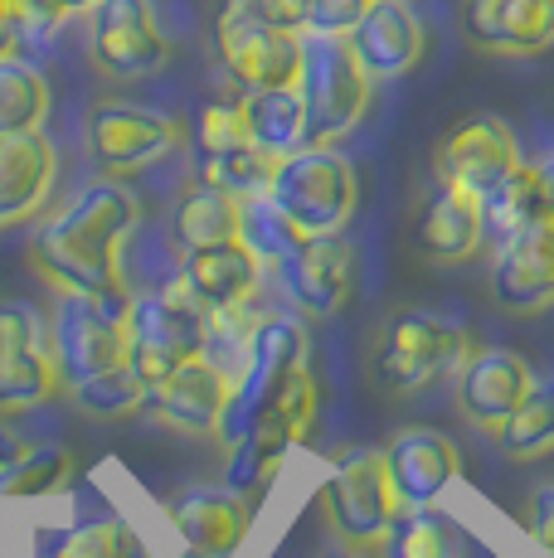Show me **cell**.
I'll list each match as a JSON object with an SVG mask.
<instances>
[{"label": "cell", "instance_id": "cell-12", "mask_svg": "<svg viewBox=\"0 0 554 558\" xmlns=\"http://www.w3.org/2000/svg\"><path fill=\"white\" fill-rule=\"evenodd\" d=\"M59 384L49 320L35 306L0 302V417L45 408Z\"/></svg>", "mask_w": 554, "mask_h": 558}, {"label": "cell", "instance_id": "cell-1", "mask_svg": "<svg viewBox=\"0 0 554 558\" xmlns=\"http://www.w3.org/2000/svg\"><path fill=\"white\" fill-rule=\"evenodd\" d=\"M142 229V199L122 180H93L73 195L55 219L39 223L29 239V263L55 292L98 296V302H132L127 277V243Z\"/></svg>", "mask_w": 554, "mask_h": 558}, {"label": "cell", "instance_id": "cell-13", "mask_svg": "<svg viewBox=\"0 0 554 558\" xmlns=\"http://www.w3.org/2000/svg\"><path fill=\"white\" fill-rule=\"evenodd\" d=\"M520 160L526 156H520L516 132H510L501 117L477 112V117H462L438 142V151H433V175H438V185L467 190V195L482 199Z\"/></svg>", "mask_w": 554, "mask_h": 558}, {"label": "cell", "instance_id": "cell-22", "mask_svg": "<svg viewBox=\"0 0 554 558\" xmlns=\"http://www.w3.org/2000/svg\"><path fill=\"white\" fill-rule=\"evenodd\" d=\"M59 180V151L45 132L0 136V229L35 219Z\"/></svg>", "mask_w": 554, "mask_h": 558}, {"label": "cell", "instance_id": "cell-26", "mask_svg": "<svg viewBox=\"0 0 554 558\" xmlns=\"http://www.w3.org/2000/svg\"><path fill=\"white\" fill-rule=\"evenodd\" d=\"M243 117H249V136L258 151H268L273 160L292 156L306 146V107L297 83L287 88H253L243 93Z\"/></svg>", "mask_w": 554, "mask_h": 558}, {"label": "cell", "instance_id": "cell-25", "mask_svg": "<svg viewBox=\"0 0 554 558\" xmlns=\"http://www.w3.org/2000/svg\"><path fill=\"white\" fill-rule=\"evenodd\" d=\"M239 239V199L219 185H195L176 199L170 209V243L180 253H195V248H215V243H229Z\"/></svg>", "mask_w": 554, "mask_h": 558}, {"label": "cell", "instance_id": "cell-41", "mask_svg": "<svg viewBox=\"0 0 554 558\" xmlns=\"http://www.w3.org/2000/svg\"><path fill=\"white\" fill-rule=\"evenodd\" d=\"M530 534L545 554H554V486L535 490V506H530Z\"/></svg>", "mask_w": 554, "mask_h": 558}, {"label": "cell", "instance_id": "cell-28", "mask_svg": "<svg viewBox=\"0 0 554 558\" xmlns=\"http://www.w3.org/2000/svg\"><path fill=\"white\" fill-rule=\"evenodd\" d=\"M55 93H49L45 69L25 59V53H5L0 59V136L20 132H45Z\"/></svg>", "mask_w": 554, "mask_h": 558}, {"label": "cell", "instance_id": "cell-10", "mask_svg": "<svg viewBox=\"0 0 554 558\" xmlns=\"http://www.w3.org/2000/svg\"><path fill=\"white\" fill-rule=\"evenodd\" d=\"M180 146V122L146 102H98L83 122V151L108 175H136Z\"/></svg>", "mask_w": 554, "mask_h": 558}, {"label": "cell", "instance_id": "cell-45", "mask_svg": "<svg viewBox=\"0 0 554 558\" xmlns=\"http://www.w3.org/2000/svg\"><path fill=\"white\" fill-rule=\"evenodd\" d=\"M545 558H554V554H545Z\"/></svg>", "mask_w": 554, "mask_h": 558}, {"label": "cell", "instance_id": "cell-6", "mask_svg": "<svg viewBox=\"0 0 554 558\" xmlns=\"http://www.w3.org/2000/svg\"><path fill=\"white\" fill-rule=\"evenodd\" d=\"M297 364H306V326L287 311L277 316H263L258 330L249 340V355H243V369L233 374V389H229V403H224V417H219V442H239L253 423L277 403L282 384L292 379Z\"/></svg>", "mask_w": 554, "mask_h": 558}, {"label": "cell", "instance_id": "cell-5", "mask_svg": "<svg viewBox=\"0 0 554 558\" xmlns=\"http://www.w3.org/2000/svg\"><path fill=\"white\" fill-rule=\"evenodd\" d=\"M322 510L346 549H356V554L385 549L394 520H399V510H404L399 490H394V481H389L385 452L360 447V452L340 457L322 481Z\"/></svg>", "mask_w": 554, "mask_h": 558}, {"label": "cell", "instance_id": "cell-34", "mask_svg": "<svg viewBox=\"0 0 554 558\" xmlns=\"http://www.w3.org/2000/svg\"><path fill=\"white\" fill-rule=\"evenodd\" d=\"M146 389H152V384L127 360V364H117V369L98 374V379L73 384L69 393H73V403L93 417H127V413H136V408H146Z\"/></svg>", "mask_w": 554, "mask_h": 558}, {"label": "cell", "instance_id": "cell-39", "mask_svg": "<svg viewBox=\"0 0 554 558\" xmlns=\"http://www.w3.org/2000/svg\"><path fill=\"white\" fill-rule=\"evenodd\" d=\"M20 5H25V39H29V35H55L73 15H88L98 0H20Z\"/></svg>", "mask_w": 554, "mask_h": 558}, {"label": "cell", "instance_id": "cell-14", "mask_svg": "<svg viewBox=\"0 0 554 558\" xmlns=\"http://www.w3.org/2000/svg\"><path fill=\"white\" fill-rule=\"evenodd\" d=\"M277 282H282L287 302L302 316H336L356 292V248L340 233L326 239H302L292 253L277 263Z\"/></svg>", "mask_w": 554, "mask_h": 558}, {"label": "cell", "instance_id": "cell-7", "mask_svg": "<svg viewBox=\"0 0 554 558\" xmlns=\"http://www.w3.org/2000/svg\"><path fill=\"white\" fill-rule=\"evenodd\" d=\"M472 350V336L457 320L438 316V311H399L380 336L375 374L394 393H419L429 384H438L443 374L462 369V360Z\"/></svg>", "mask_w": 554, "mask_h": 558}, {"label": "cell", "instance_id": "cell-42", "mask_svg": "<svg viewBox=\"0 0 554 558\" xmlns=\"http://www.w3.org/2000/svg\"><path fill=\"white\" fill-rule=\"evenodd\" d=\"M25 39V5L20 0H0V59L20 49Z\"/></svg>", "mask_w": 554, "mask_h": 558}, {"label": "cell", "instance_id": "cell-23", "mask_svg": "<svg viewBox=\"0 0 554 558\" xmlns=\"http://www.w3.org/2000/svg\"><path fill=\"white\" fill-rule=\"evenodd\" d=\"M180 277L190 282V292L200 296L205 311H224V306H243L258 296L263 282V257L249 248V243L229 239L215 243V248H195L180 263Z\"/></svg>", "mask_w": 554, "mask_h": 558}, {"label": "cell", "instance_id": "cell-44", "mask_svg": "<svg viewBox=\"0 0 554 558\" xmlns=\"http://www.w3.org/2000/svg\"><path fill=\"white\" fill-rule=\"evenodd\" d=\"M180 558H209V554H195V549H185V554H180Z\"/></svg>", "mask_w": 554, "mask_h": 558}, {"label": "cell", "instance_id": "cell-32", "mask_svg": "<svg viewBox=\"0 0 554 558\" xmlns=\"http://www.w3.org/2000/svg\"><path fill=\"white\" fill-rule=\"evenodd\" d=\"M496 442L510 461H540L554 452V379L535 384V389L526 393V403L506 417Z\"/></svg>", "mask_w": 554, "mask_h": 558}, {"label": "cell", "instance_id": "cell-3", "mask_svg": "<svg viewBox=\"0 0 554 558\" xmlns=\"http://www.w3.org/2000/svg\"><path fill=\"white\" fill-rule=\"evenodd\" d=\"M297 93L306 107V146H336L360 126L375 98V78L346 35H302Z\"/></svg>", "mask_w": 554, "mask_h": 558}, {"label": "cell", "instance_id": "cell-31", "mask_svg": "<svg viewBox=\"0 0 554 558\" xmlns=\"http://www.w3.org/2000/svg\"><path fill=\"white\" fill-rule=\"evenodd\" d=\"M73 481V452L59 442L49 447H25L10 466H0V500H35V496H59Z\"/></svg>", "mask_w": 554, "mask_h": 558}, {"label": "cell", "instance_id": "cell-20", "mask_svg": "<svg viewBox=\"0 0 554 558\" xmlns=\"http://www.w3.org/2000/svg\"><path fill=\"white\" fill-rule=\"evenodd\" d=\"M385 466L404 506H438L443 490L462 476V452L438 427H404L389 437Z\"/></svg>", "mask_w": 554, "mask_h": 558}, {"label": "cell", "instance_id": "cell-4", "mask_svg": "<svg viewBox=\"0 0 554 558\" xmlns=\"http://www.w3.org/2000/svg\"><path fill=\"white\" fill-rule=\"evenodd\" d=\"M268 195L302 239H326V233H346L360 204V180L336 146H302L273 166Z\"/></svg>", "mask_w": 554, "mask_h": 558}, {"label": "cell", "instance_id": "cell-38", "mask_svg": "<svg viewBox=\"0 0 554 558\" xmlns=\"http://www.w3.org/2000/svg\"><path fill=\"white\" fill-rule=\"evenodd\" d=\"M370 0H306V35H350Z\"/></svg>", "mask_w": 554, "mask_h": 558}, {"label": "cell", "instance_id": "cell-40", "mask_svg": "<svg viewBox=\"0 0 554 558\" xmlns=\"http://www.w3.org/2000/svg\"><path fill=\"white\" fill-rule=\"evenodd\" d=\"M249 5L253 15H263L287 35H306V0H249Z\"/></svg>", "mask_w": 554, "mask_h": 558}, {"label": "cell", "instance_id": "cell-29", "mask_svg": "<svg viewBox=\"0 0 554 558\" xmlns=\"http://www.w3.org/2000/svg\"><path fill=\"white\" fill-rule=\"evenodd\" d=\"M385 558H467V544L453 520H443L433 506H404L394 520Z\"/></svg>", "mask_w": 554, "mask_h": 558}, {"label": "cell", "instance_id": "cell-18", "mask_svg": "<svg viewBox=\"0 0 554 558\" xmlns=\"http://www.w3.org/2000/svg\"><path fill=\"white\" fill-rule=\"evenodd\" d=\"M229 389H233L229 374L209 355H195V360L176 364L161 384L146 389V408L185 437H215L224 403H229Z\"/></svg>", "mask_w": 554, "mask_h": 558}, {"label": "cell", "instance_id": "cell-24", "mask_svg": "<svg viewBox=\"0 0 554 558\" xmlns=\"http://www.w3.org/2000/svg\"><path fill=\"white\" fill-rule=\"evenodd\" d=\"M486 243V223H482V199L467 195V190L438 185L423 209L419 223V248L433 263H467L477 248Z\"/></svg>", "mask_w": 554, "mask_h": 558}, {"label": "cell", "instance_id": "cell-16", "mask_svg": "<svg viewBox=\"0 0 554 558\" xmlns=\"http://www.w3.org/2000/svg\"><path fill=\"white\" fill-rule=\"evenodd\" d=\"M530 389H535V374H530V364L516 350H496V345L472 350L462 360V369H457V408H462L467 423L492 437L526 403Z\"/></svg>", "mask_w": 554, "mask_h": 558}, {"label": "cell", "instance_id": "cell-11", "mask_svg": "<svg viewBox=\"0 0 554 558\" xmlns=\"http://www.w3.org/2000/svg\"><path fill=\"white\" fill-rule=\"evenodd\" d=\"M88 53L108 78L142 83L170 63V35L152 0H98L88 10Z\"/></svg>", "mask_w": 554, "mask_h": 558}, {"label": "cell", "instance_id": "cell-8", "mask_svg": "<svg viewBox=\"0 0 554 558\" xmlns=\"http://www.w3.org/2000/svg\"><path fill=\"white\" fill-rule=\"evenodd\" d=\"M215 49L219 63L243 93L253 88H287L297 83L302 69V35L268 25L263 15H253L249 0H224L215 15Z\"/></svg>", "mask_w": 554, "mask_h": 558}, {"label": "cell", "instance_id": "cell-37", "mask_svg": "<svg viewBox=\"0 0 554 558\" xmlns=\"http://www.w3.org/2000/svg\"><path fill=\"white\" fill-rule=\"evenodd\" d=\"M239 146H253L249 117H243V93L239 98H219V102L200 107V117H195V156H224V151H239Z\"/></svg>", "mask_w": 554, "mask_h": 558}, {"label": "cell", "instance_id": "cell-2", "mask_svg": "<svg viewBox=\"0 0 554 558\" xmlns=\"http://www.w3.org/2000/svg\"><path fill=\"white\" fill-rule=\"evenodd\" d=\"M205 320H209V311L190 292L180 267L166 282L132 292L122 326H127V355L142 369V379L161 384L176 364L205 355Z\"/></svg>", "mask_w": 554, "mask_h": 558}, {"label": "cell", "instance_id": "cell-36", "mask_svg": "<svg viewBox=\"0 0 554 558\" xmlns=\"http://www.w3.org/2000/svg\"><path fill=\"white\" fill-rule=\"evenodd\" d=\"M273 166L277 160L268 151H258V146H239V151H224V156H200V180L229 190L233 199H249V195H263V190H268Z\"/></svg>", "mask_w": 554, "mask_h": 558}, {"label": "cell", "instance_id": "cell-30", "mask_svg": "<svg viewBox=\"0 0 554 558\" xmlns=\"http://www.w3.org/2000/svg\"><path fill=\"white\" fill-rule=\"evenodd\" d=\"M535 214H545V195H540V175L530 160H520L501 185H492L482 195V223H486V239L492 243L510 239V233H516L520 223H530Z\"/></svg>", "mask_w": 554, "mask_h": 558}, {"label": "cell", "instance_id": "cell-21", "mask_svg": "<svg viewBox=\"0 0 554 558\" xmlns=\"http://www.w3.org/2000/svg\"><path fill=\"white\" fill-rule=\"evenodd\" d=\"M166 520L185 549L229 558L243 544V534H249V500L229 486H195L170 500Z\"/></svg>", "mask_w": 554, "mask_h": 558}, {"label": "cell", "instance_id": "cell-15", "mask_svg": "<svg viewBox=\"0 0 554 558\" xmlns=\"http://www.w3.org/2000/svg\"><path fill=\"white\" fill-rule=\"evenodd\" d=\"M496 302L506 311H545L554 306V209L520 223L510 239H501L492 263Z\"/></svg>", "mask_w": 554, "mask_h": 558}, {"label": "cell", "instance_id": "cell-27", "mask_svg": "<svg viewBox=\"0 0 554 558\" xmlns=\"http://www.w3.org/2000/svg\"><path fill=\"white\" fill-rule=\"evenodd\" d=\"M292 447L297 442L287 437V427L273 423V417H263V423L249 427L239 442L224 447V452H229V461H224V486L239 490V496H258V490H268L277 466L287 461Z\"/></svg>", "mask_w": 554, "mask_h": 558}, {"label": "cell", "instance_id": "cell-33", "mask_svg": "<svg viewBox=\"0 0 554 558\" xmlns=\"http://www.w3.org/2000/svg\"><path fill=\"white\" fill-rule=\"evenodd\" d=\"M239 243H249V248L263 257V267H277L297 243H302V233L292 229V219H287V214L273 204L268 190H263V195L239 199Z\"/></svg>", "mask_w": 554, "mask_h": 558}, {"label": "cell", "instance_id": "cell-19", "mask_svg": "<svg viewBox=\"0 0 554 558\" xmlns=\"http://www.w3.org/2000/svg\"><path fill=\"white\" fill-rule=\"evenodd\" d=\"M462 35L482 53H540L554 45V0H462Z\"/></svg>", "mask_w": 554, "mask_h": 558}, {"label": "cell", "instance_id": "cell-43", "mask_svg": "<svg viewBox=\"0 0 554 558\" xmlns=\"http://www.w3.org/2000/svg\"><path fill=\"white\" fill-rule=\"evenodd\" d=\"M535 175H540V195H545V209H554V151L535 160Z\"/></svg>", "mask_w": 554, "mask_h": 558}, {"label": "cell", "instance_id": "cell-17", "mask_svg": "<svg viewBox=\"0 0 554 558\" xmlns=\"http://www.w3.org/2000/svg\"><path fill=\"white\" fill-rule=\"evenodd\" d=\"M346 39L375 83L413 73L423 63V49H429V29H423L413 0H370V10Z\"/></svg>", "mask_w": 554, "mask_h": 558}, {"label": "cell", "instance_id": "cell-35", "mask_svg": "<svg viewBox=\"0 0 554 558\" xmlns=\"http://www.w3.org/2000/svg\"><path fill=\"white\" fill-rule=\"evenodd\" d=\"M45 558H152L122 520H83L49 544Z\"/></svg>", "mask_w": 554, "mask_h": 558}, {"label": "cell", "instance_id": "cell-9", "mask_svg": "<svg viewBox=\"0 0 554 558\" xmlns=\"http://www.w3.org/2000/svg\"><path fill=\"white\" fill-rule=\"evenodd\" d=\"M127 302H98V296H73L59 292L55 320H49V340H55V364L63 389L88 384L98 374L127 364Z\"/></svg>", "mask_w": 554, "mask_h": 558}]
</instances>
